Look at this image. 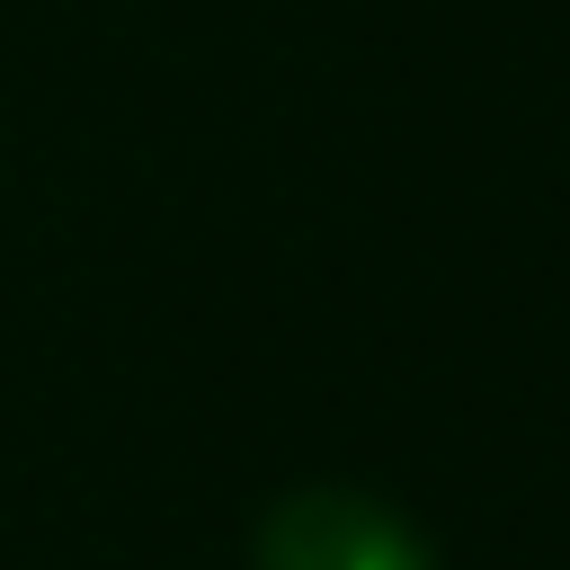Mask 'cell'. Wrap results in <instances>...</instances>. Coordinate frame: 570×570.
I'll return each instance as SVG.
<instances>
[{
    "label": "cell",
    "instance_id": "cell-1",
    "mask_svg": "<svg viewBox=\"0 0 570 570\" xmlns=\"http://www.w3.org/2000/svg\"><path fill=\"white\" fill-rule=\"evenodd\" d=\"M249 570H436L419 525L365 490H294L258 517Z\"/></svg>",
    "mask_w": 570,
    "mask_h": 570
}]
</instances>
